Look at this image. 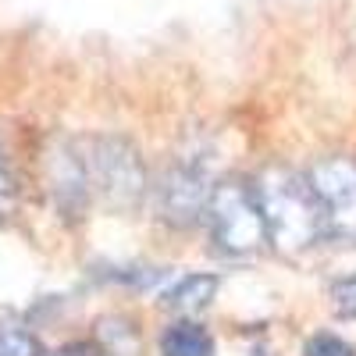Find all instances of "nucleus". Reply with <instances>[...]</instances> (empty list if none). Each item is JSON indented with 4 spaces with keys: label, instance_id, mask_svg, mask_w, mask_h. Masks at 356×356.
Here are the masks:
<instances>
[{
    "label": "nucleus",
    "instance_id": "nucleus-12",
    "mask_svg": "<svg viewBox=\"0 0 356 356\" xmlns=\"http://www.w3.org/2000/svg\"><path fill=\"white\" fill-rule=\"evenodd\" d=\"M307 356H353V349L339 335H314L307 342Z\"/></svg>",
    "mask_w": 356,
    "mask_h": 356
},
{
    "label": "nucleus",
    "instance_id": "nucleus-3",
    "mask_svg": "<svg viewBox=\"0 0 356 356\" xmlns=\"http://www.w3.org/2000/svg\"><path fill=\"white\" fill-rule=\"evenodd\" d=\"M207 218H211V228H214V243L232 257L257 253L267 243V221H264V211H260L257 189L246 186V182L214 186Z\"/></svg>",
    "mask_w": 356,
    "mask_h": 356
},
{
    "label": "nucleus",
    "instance_id": "nucleus-7",
    "mask_svg": "<svg viewBox=\"0 0 356 356\" xmlns=\"http://www.w3.org/2000/svg\"><path fill=\"white\" fill-rule=\"evenodd\" d=\"M161 356H214V339L200 324L178 321L161 335Z\"/></svg>",
    "mask_w": 356,
    "mask_h": 356
},
{
    "label": "nucleus",
    "instance_id": "nucleus-2",
    "mask_svg": "<svg viewBox=\"0 0 356 356\" xmlns=\"http://www.w3.org/2000/svg\"><path fill=\"white\" fill-rule=\"evenodd\" d=\"M79 157L89 178L93 200L107 207H136L146 189V171L139 154L125 139L114 136H93L79 143Z\"/></svg>",
    "mask_w": 356,
    "mask_h": 356
},
{
    "label": "nucleus",
    "instance_id": "nucleus-13",
    "mask_svg": "<svg viewBox=\"0 0 356 356\" xmlns=\"http://www.w3.org/2000/svg\"><path fill=\"white\" fill-rule=\"evenodd\" d=\"M54 356H93V349H89V346H82V342H75V346H65V349H57Z\"/></svg>",
    "mask_w": 356,
    "mask_h": 356
},
{
    "label": "nucleus",
    "instance_id": "nucleus-5",
    "mask_svg": "<svg viewBox=\"0 0 356 356\" xmlns=\"http://www.w3.org/2000/svg\"><path fill=\"white\" fill-rule=\"evenodd\" d=\"M211 186H207V175L196 164H178L161 186V211L171 225H193L200 214H207L211 207Z\"/></svg>",
    "mask_w": 356,
    "mask_h": 356
},
{
    "label": "nucleus",
    "instance_id": "nucleus-9",
    "mask_svg": "<svg viewBox=\"0 0 356 356\" xmlns=\"http://www.w3.org/2000/svg\"><path fill=\"white\" fill-rule=\"evenodd\" d=\"M0 356H43V346L22 324H0Z\"/></svg>",
    "mask_w": 356,
    "mask_h": 356
},
{
    "label": "nucleus",
    "instance_id": "nucleus-4",
    "mask_svg": "<svg viewBox=\"0 0 356 356\" xmlns=\"http://www.w3.org/2000/svg\"><path fill=\"white\" fill-rule=\"evenodd\" d=\"M310 178L324 200V211H328V235L356 243V164L335 157L324 161Z\"/></svg>",
    "mask_w": 356,
    "mask_h": 356
},
{
    "label": "nucleus",
    "instance_id": "nucleus-8",
    "mask_svg": "<svg viewBox=\"0 0 356 356\" xmlns=\"http://www.w3.org/2000/svg\"><path fill=\"white\" fill-rule=\"evenodd\" d=\"M214 292H218V278L214 275H189L164 296V303L171 310H178V314H200L207 303L214 300Z\"/></svg>",
    "mask_w": 356,
    "mask_h": 356
},
{
    "label": "nucleus",
    "instance_id": "nucleus-6",
    "mask_svg": "<svg viewBox=\"0 0 356 356\" xmlns=\"http://www.w3.org/2000/svg\"><path fill=\"white\" fill-rule=\"evenodd\" d=\"M50 189L57 200V211L65 218H82L93 193H89V178L79 157V146H61L50 157Z\"/></svg>",
    "mask_w": 356,
    "mask_h": 356
},
{
    "label": "nucleus",
    "instance_id": "nucleus-11",
    "mask_svg": "<svg viewBox=\"0 0 356 356\" xmlns=\"http://www.w3.org/2000/svg\"><path fill=\"white\" fill-rule=\"evenodd\" d=\"M15 203H18V189H15V178H11V168H8L4 154H0V218H11Z\"/></svg>",
    "mask_w": 356,
    "mask_h": 356
},
{
    "label": "nucleus",
    "instance_id": "nucleus-10",
    "mask_svg": "<svg viewBox=\"0 0 356 356\" xmlns=\"http://www.w3.org/2000/svg\"><path fill=\"white\" fill-rule=\"evenodd\" d=\"M332 307L339 317L353 321L356 317V278H342L335 289H332Z\"/></svg>",
    "mask_w": 356,
    "mask_h": 356
},
{
    "label": "nucleus",
    "instance_id": "nucleus-1",
    "mask_svg": "<svg viewBox=\"0 0 356 356\" xmlns=\"http://www.w3.org/2000/svg\"><path fill=\"white\" fill-rule=\"evenodd\" d=\"M257 200L267 221V239L278 250L296 253L328 235V211L314 178L285 168H271L257 178Z\"/></svg>",
    "mask_w": 356,
    "mask_h": 356
}]
</instances>
